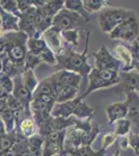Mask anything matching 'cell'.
<instances>
[{"instance_id":"obj_1","label":"cell","mask_w":139,"mask_h":156,"mask_svg":"<svg viewBox=\"0 0 139 156\" xmlns=\"http://www.w3.org/2000/svg\"><path fill=\"white\" fill-rule=\"evenodd\" d=\"M90 37V30L86 32L85 37V47L84 51L79 53L75 50L74 47L69 46L62 53L56 54V66L54 70L55 72L58 71H71L75 72L77 74L81 75L83 82L88 85V75L92 72V68L87 62L89 57L88 54V43Z\"/></svg>"},{"instance_id":"obj_2","label":"cell","mask_w":139,"mask_h":156,"mask_svg":"<svg viewBox=\"0 0 139 156\" xmlns=\"http://www.w3.org/2000/svg\"><path fill=\"white\" fill-rule=\"evenodd\" d=\"M28 36L22 31L6 32L0 37V47L4 49L7 57L17 66L24 69L25 57L28 53L27 48Z\"/></svg>"},{"instance_id":"obj_3","label":"cell","mask_w":139,"mask_h":156,"mask_svg":"<svg viewBox=\"0 0 139 156\" xmlns=\"http://www.w3.org/2000/svg\"><path fill=\"white\" fill-rule=\"evenodd\" d=\"M134 11L123 7H106L102 9L99 15V25L104 34H109L113 29H115L122 22L134 14Z\"/></svg>"},{"instance_id":"obj_4","label":"cell","mask_w":139,"mask_h":156,"mask_svg":"<svg viewBox=\"0 0 139 156\" xmlns=\"http://www.w3.org/2000/svg\"><path fill=\"white\" fill-rule=\"evenodd\" d=\"M139 37V21L135 12L122 22L115 29L109 34L111 40H122L125 42L133 43Z\"/></svg>"},{"instance_id":"obj_5","label":"cell","mask_w":139,"mask_h":156,"mask_svg":"<svg viewBox=\"0 0 139 156\" xmlns=\"http://www.w3.org/2000/svg\"><path fill=\"white\" fill-rule=\"evenodd\" d=\"M88 22L80 15L69 11L67 9H62L53 19V27H55L59 31L70 29L81 28Z\"/></svg>"},{"instance_id":"obj_6","label":"cell","mask_w":139,"mask_h":156,"mask_svg":"<svg viewBox=\"0 0 139 156\" xmlns=\"http://www.w3.org/2000/svg\"><path fill=\"white\" fill-rule=\"evenodd\" d=\"M89 56L95 58V68L99 70H115L120 72L122 62H120L111 52L108 50L105 45L101 46L98 52H92Z\"/></svg>"},{"instance_id":"obj_7","label":"cell","mask_w":139,"mask_h":156,"mask_svg":"<svg viewBox=\"0 0 139 156\" xmlns=\"http://www.w3.org/2000/svg\"><path fill=\"white\" fill-rule=\"evenodd\" d=\"M35 17H36V7L31 6L26 12H22L19 17V29L20 31L26 34L28 37H42L35 29Z\"/></svg>"},{"instance_id":"obj_8","label":"cell","mask_w":139,"mask_h":156,"mask_svg":"<svg viewBox=\"0 0 139 156\" xmlns=\"http://www.w3.org/2000/svg\"><path fill=\"white\" fill-rule=\"evenodd\" d=\"M75 125V117H71L69 119H64V118H55L50 117L47 122L37 127L39 129V133L44 136L47 133L52 131H60V130H65L69 128L73 127Z\"/></svg>"},{"instance_id":"obj_9","label":"cell","mask_w":139,"mask_h":156,"mask_svg":"<svg viewBox=\"0 0 139 156\" xmlns=\"http://www.w3.org/2000/svg\"><path fill=\"white\" fill-rule=\"evenodd\" d=\"M43 37L46 41L48 47L54 52L55 55L62 53L69 47L64 46V41L61 37V31H59L53 26L43 34Z\"/></svg>"},{"instance_id":"obj_10","label":"cell","mask_w":139,"mask_h":156,"mask_svg":"<svg viewBox=\"0 0 139 156\" xmlns=\"http://www.w3.org/2000/svg\"><path fill=\"white\" fill-rule=\"evenodd\" d=\"M84 99H85L84 96L81 95V96H77L75 99L70 100V101L64 103H56L51 112V115L55 118L59 117V118H64V119H69V118L73 117V114H74L78 104Z\"/></svg>"},{"instance_id":"obj_11","label":"cell","mask_w":139,"mask_h":156,"mask_svg":"<svg viewBox=\"0 0 139 156\" xmlns=\"http://www.w3.org/2000/svg\"><path fill=\"white\" fill-rule=\"evenodd\" d=\"M12 80H14V90H12V95H14L19 101H21L22 104L24 105L27 110H30V103L32 101V94L24 87L23 80H22V74L12 78Z\"/></svg>"},{"instance_id":"obj_12","label":"cell","mask_w":139,"mask_h":156,"mask_svg":"<svg viewBox=\"0 0 139 156\" xmlns=\"http://www.w3.org/2000/svg\"><path fill=\"white\" fill-rule=\"evenodd\" d=\"M128 107L127 119L139 128V96L137 92H126V101Z\"/></svg>"},{"instance_id":"obj_13","label":"cell","mask_w":139,"mask_h":156,"mask_svg":"<svg viewBox=\"0 0 139 156\" xmlns=\"http://www.w3.org/2000/svg\"><path fill=\"white\" fill-rule=\"evenodd\" d=\"M106 114H107L108 123L110 125L115 124L117 121L127 119L128 107L125 102H115L106 107Z\"/></svg>"},{"instance_id":"obj_14","label":"cell","mask_w":139,"mask_h":156,"mask_svg":"<svg viewBox=\"0 0 139 156\" xmlns=\"http://www.w3.org/2000/svg\"><path fill=\"white\" fill-rule=\"evenodd\" d=\"M55 79L57 80L61 85H65V87H73L76 89H79L80 84L83 81L81 75L77 74L75 72L71 71H58L53 73Z\"/></svg>"},{"instance_id":"obj_15","label":"cell","mask_w":139,"mask_h":156,"mask_svg":"<svg viewBox=\"0 0 139 156\" xmlns=\"http://www.w3.org/2000/svg\"><path fill=\"white\" fill-rule=\"evenodd\" d=\"M120 83H123L125 92H138L139 90V72L136 70L128 72H120Z\"/></svg>"},{"instance_id":"obj_16","label":"cell","mask_w":139,"mask_h":156,"mask_svg":"<svg viewBox=\"0 0 139 156\" xmlns=\"http://www.w3.org/2000/svg\"><path fill=\"white\" fill-rule=\"evenodd\" d=\"M114 56L122 62V72H128L133 70V62H132V54L130 49L127 48L123 45H117L115 48H113Z\"/></svg>"},{"instance_id":"obj_17","label":"cell","mask_w":139,"mask_h":156,"mask_svg":"<svg viewBox=\"0 0 139 156\" xmlns=\"http://www.w3.org/2000/svg\"><path fill=\"white\" fill-rule=\"evenodd\" d=\"M0 15H1V26L4 32H15L20 31L19 29V18L17 16L9 14L2 9L0 6Z\"/></svg>"},{"instance_id":"obj_18","label":"cell","mask_w":139,"mask_h":156,"mask_svg":"<svg viewBox=\"0 0 139 156\" xmlns=\"http://www.w3.org/2000/svg\"><path fill=\"white\" fill-rule=\"evenodd\" d=\"M107 150L101 148L100 150L96 151L92 148V146H85V147H80V148H69V149H64V155H69V156H105Z\"/></svg>"},{"instance_id":"obj_19","label":"cell","mask_w":139,"mask_h":156,"mask_svg":"<svg viewBox=\"0 0 139 156\" xmlns=\"http://www.w3.org/2000/svg\"><path fill=\"white\" fill-rule=\"evenodd\" d=\"M36 124H35L32 115L24 118L16 126V130L20 132L24 137L29 138L36 133Z\"/></svg>"},{"instance_id":"obj_20","label":"cell","mask_w":139,"mask_h":156,"mask_svg":"<svg viewBox=\"0 0 139 156\" xmlns=\"http://www.w3.org/2000/svg\"><path fill=\"white\" fill-rule=\"evenodd\" d=\"M78 90H79V89H76V87L62 85L61 89L55 95V101H56V103H64L75 99L77 97Z\"/></svg>"},{"instance_id":"obj_21","label":"cell","mask_w":139,"mask_h":156,"mask_svg":"<svg viewBox=\"0 0 139 156\" xmlns=\"http://www.w3.org/2000/svg\"><path fill=\"white\" fill-rule=\"evenodd\" d=\"M28 149L30 152L35 156H42L43 148L45 145V140L40 133H35L31 137L28 138Z\"/></svg>"},{"instance_id":"obj_22","label":"cell","mask_w":139,"mask_h":156,"mask_svg":"<svg viewBox=\"0 0 139 156\" xmlns=\"http://www.w3.org/2000/svg\"><path fill=\"white\" fill-rule=\"evenodd\" d=\"M42 95H48L54 98V90H53V84H52V76L50 75L49 77H46L44 80H42L37 85L36 90L32 94V98L39 97ZM55 99V98H54Z\"/></svg>"},{"instance_id":"obj_23","label":"cell","mask_w":139,"mask_h":156,"mask_svg":"<svg viewBox=\"0 0 139 156\" xmlns=\"http://www.w3.org/2000/svg\"><path fill=\"white\" fill-rule=\"evenodd\" d=\"M64 9L80 15V16L83 17L87 22H89L90 15L87 14L86 11L84 9V6H83V0H65Z\"/></svg>"},{"instance_id":"obj_24","label":"cell","mask_w":139,"mask_h":156,"mask_svg":"<svg viewBox=\"0 0 139 156\" xmlns=\"http://www.w3.org/2000/svg\"><path fill=\"white\" fill-rule=\"evenodd\" d=\"M83 6L87 14L90 15L111 6V2L107 0H83Z\"/></svg>"},{"instance_id":"obj_25","label":"cell","mask_w":139,"mask_h":156,"mask_svg":"<svg viewBox=\"0 0 139 156\" xmlns=\"http://www.w3.org/2000/svg\"><path fill=\"white\" fill-rule=\"evenodd\" d=\"M93 115H95V109L85 102V99L82 100V101L78 104L74 114H73V117L77 118V119H79V120L92 119Z\"/></svg>"},{"instance_id":"obj_26","label":"cell","mask_w":139,"mask_h":156,"mask_svg":"<svg viewBox=\"0 0 139 156\" xmlns=\"http://www.w3.org/2000/svg\"><path fill=\"white\" fill-rule=\"evenodd\" d=\"M27 48H28V51L31 52V53L40 55L47 48H49V47H48V45H47L46 41L44 40V37H37V39H34V37H28V41H27Z\"/></svg>"},{"instance_id":"obj_27","label":"cell","mask_w":139,"mask_h":156,"mask_svg":"<svg viewBox=\"0 0 139 156\" xmlns=\"http://www.w3.org/2000/svg\"><path fill=\"white\" fill-rule=\"evenodd\" d=\"M22 80H23L24 87L31 94H33L34 90H36L37 85L40 83V81L37 80L36 76H35L33 70H25L24 73L22 74Z\"/></svg>"},{"instance_id":"obj_28","label":"cell","mask_w":139,"mask_h":156,"mask_svg":"<svg viewBox=\"0 0 139 156\" xmlns=\"http://www.w3.org/2000/svg\"><path fill=\"white\" fill-rule=\"evenodd\" d=\"M67 132L68 129L60 130V131H52L47 133L43 137L45 140V143H54V144L59 145L62 149H64V142L65 138H67Z\"/></svg>"},{"instance_id":"obj_29","label":"cell","mask_w":139,"mask_h":156,"mask_svg":"<svg viewBox=\"0 0 139 156\" xmlns=\"http://www.w3.org/2000/svg\"><path fill=\"white\" fill-rule=\"evenodd\" d=\"M82 130L77 129L74 126L71 127L70 130L67 132V140L71 144V148H80L82 146V136H83Z\"/></svg>"},{"instance_id":"obj_30","label":"cell","mask_w":139,"mask_h":156,"mask_svg":"<svg viewBox=\"0 0 139 156\" xmlns=\"http://www.w3.org/2000/svg\"><path fill=\"white\" fill-rule=\"evenodd\" d=\"M0 118L5 125L7 133H12L16 130V120H15L14 112L9 107H6L3 112H0Z\"/></svg>"},{"instance_id":"obj_31","label":"cell","mask_w":139,"mask_h":156,"mask_svg":"<svg viewBox=\"0 0 139 156\" xmlns=\"http://www.w3.org/2000/svg\"><path fill=\"white\" fill-rule=\"evenodd\" d=\"M61 37L67 44H70L72 47H77L79 45V37H80V29H70L61 31Z\"/></svg>"},{"instance_id":"obj_32","label":"cell","mask_w":139,"mask_h":156,"mask_svg":"<svg viewBox=\"0 0 139 156\" xmlns=\"http://www.w3.org/2000/svg\"><path fill=\"white\" fill-rule=\"evenodd\" d=\"M101 133V127L98 124H92V127L89 131H84L82 136V146L81 147H85V146H92V144L95 142L97 136Z\"/></svg>"},{"instance_id":"obj_33","label":"cell","mask_w":139,"mask_h":156,"mask_svg":"<svg viewBox=\"0 0 139 156\" xmlns=\"http://www.w3.org/2000/svg\"><path fill=\"white\" fill-rule=\"evenodd\" d=\"M64 149H62L59 145L54 143H45L43 148L42 156H55V155H64Z\"/></svg>"},{"instance_id":"obj_34","label":"cell","mask_w":139,"mask_h":156,"mask_svg":"<svg viewBox=\"0 0 139 156\" xmlns=\"http://www.w3.org/2000/svg\"><path fill=\"white\" fill-rule=\"evenodd\" d=\"M131 126H132V123L128 119H123L117 121L115 123V129H114V133L116 134V136H120V137L126 136L130 132Z\"/></svg>"},{"instance_id":"obj_35","label":"cell","mask_w":139,"mask_h":156,"mask_svg":"<svg viewBox=\"0 0 139 156\" xmlns=\"http://www.w3.org/2000/svg\"><path fill=\"white\" fill-rule=\"evenodd\" d=\"M0 6L2 7V9L14 16H17L18 18L21 16V12L19 11L17 0H0Z\"/></svg>"},{"instance_id":"obj_36","label":"cell","mask_w":139,"mask_h":156,"mask_svg":"<svg viewBox=\"0 0 139 156\" xmlns=\"http://www.w3.org/2000/svg\"><path fill=\"white\" fill-rule=\"evenodd\" d=\"M42 59L40 57V55L33 54L31 52L28 51L26 57H25V62H24V66H25V70H33L39 66L40 64H42Z\"/></svg>"},{"instance_id":"obj_37","label":"cell","mask_w":139,"mask_h":156,"mask_svg":"<svg viewBox=\"0 0 139 156\" xmlns=\"http://www.w3.org/2000/svg\"><path fill=\"white\" fill-rule=\"evenodd\" d=\"M0 85L9 95L12 94L14 90V80L12 77L6 75L5 73H1L0 74Z\"/></svg>"},{"instance_id":"obj_38","label":"cell","mask_w":139,"mask_h":156,"mask_svg":"<svg viewBox=\"0 0 139 156\" xmlns=\"http://www.w3.org/2000/svg\"><path fill=\"white\" fill-rule=\"evenodd\" d=\"M130 51L132 54V62H133V70L139 72V43L138 41H134L131 43L130 46Z\"/></svg>"},{"instance_id":"obj_39","label":"cell","mask_w":139,"mask_h":156,"mask_svg":"<svg viewBox=\"0 0 139 156\" xmlns=\"http://www.w3.org/2000/svg\"><path fill=\"white\" fill-rule=\"evenodd\" d=\"M15 144L14 135L12 133H6V134L0 136V146H1V151H9L12 148Z\"/></svg>"},{"instance_id":"obj_40","label":"cell","mask_w":139,"mask_h":156,"mask_svg":"<svg viewBox=\"0 0 139 156\" xmlns=\"http://www.w3.org/2000/svg\"><path fill=\"white\" fill-rule=\"evenodd\" d=\"M6 104H7V107H9L12 112H18V110L23 109V108H25L24 105L22 104V102L19 101V100H18L17 98L15 97L14 95H12V94L9 95V97H7Z\"/></svg>"},{"instance_id":"obj_41","label":"cell","mask_w":139,"mask_h":156,"mask_svg":"<svg viewBox=\"0 0 139 156\" xmlns=\"http://www.w3.org/2000/svg\"><path fill=\"white\" fill-rule=\"evenodd\" d=\"M40 57L43 62L49 65H56V55L50 48H47L43 53L40 54Z\"/></svg>"},{"instance_id":"obj_42","label":"cell","mask_w":139,"mask_h":156,"mask_svg":"<svg viewBox=\"0 0 139 156\" xmlns=\"http://www.w3.org/2000/svg\"><path fill=\"white\" fill-rule=\"evenodd\" d=\"M129 146L134 150L136 156H139V133L131 132L128 136Z\"/></svg>"},{"instance_id":"obj_43","label":"cell","mask_w":139,"mask_h":156,"mask_svg":"<svg viewBox=\"0 0 139 156\" xmlns=\"http://www.w3.org/2000/svg\"><path fill=\"white\" fill-rule=\"evenodd\" d=\"M116 134L114 132H109L107 134H105L102 138V148L105 150H107V148H109L110 146H112L116 140Z\"/></svg>"},{"instance_id":"obj_44","label":"cell","mask_w":139,"mask_h":156,"mask_svg":"<svg viewBox=\"0 0 139 156\" xmlns=\"http://www.w3.org/2000/svg\"><path fill=\"white\" fill-rule=\"evenodd\" d=\"M17 3H18V7H19V11L22 12H26L27 9H29L32 5L31 3V0H17Z\"/></svg>"},{"instance_id":"obj_45","label":"cell","mask_w":139,"mask_h":156,"mask_svg":"<svg viewBox=\"0 0 139 156\" xmlns=\"http://www.w3.org/2000/svg\"><path fill=\"white\" fill-rule=\"evenodd\" d=\"M120 147L122 148L123 150L128 149V147H129L128 136H122V137H120Z\"/></svg>"},{"instance_id":"obj_46","label":"cell","mask_w":139,"mask_h":156,"mask_svg":"<svg viewBox=\"0 0 139 156\" xmlns=\"http://www.w3.org/2000/svg\"><path fill=\"white\" fill-rule=\"evenodd\" d=\"M6 128H5V125H4L3 121L1 120V118H0V136H2V135L6 134Z\"/></svg>"},{"instance_id":"obj_47","label":"cell","mask_w":139,"mask_h":156,"mask_svg":"<svg viewBox=\"0 0 139 156\" xmlns=\"http://www.w3.org/2000/svg\"><path fill=\"white\" fill-rule=\"evenodd\" d=\"M9 95L7 94V93L1 87V85H0V99L1 100H6L7 99V97H9Z\"/></svg>"},{"instance_id":"obj_48","label":"cell","mask_w":139,"mask_h":156,"mask_svg":"<svg viewBox=\"0 0 139 156\" xmlns=\"http://www.w3.org/2000/svg\"><path fill=\"white\" fill-rule=\"evenodd\" d=\"M6 107H7L6 100H1V99H0V112H3Z\"/></svg>"},{"instance_id":"obj_49","label":"cell","mask_w":139,"mask_h":156,"mask_svg":"<svg viewBox=\"0 0 139 156\" xmlns=\"http://www.w3.org/2000/svg\"><path fill=\"white\" fill-rule=\"evenodd\" d=\"M120 150H118V149H116V150H115V152L113 153V154L111 155V156H120Z\"/></svg>"},{"instance_id":"obj_50","label":"cell","mask_w":139,"mask_h":156,"mask_svg":"<svg viewBox=\"0 0 139 156\" xmlns=\"http://www.w3.org/2000/svg\"><path fill=\"white\" fill-rule=\"evenodd\" d=\"M0 25H1V15H0Z\"/></svg>"},{"instance_id":"obj_51","label":"cell","mask_w":139,"mask_h":156,"mask_svg":"<svg viewBox=\"0 0 139 156\" xmlns=\"http://www.w3.org/2000/svg\"><path fill=\"white\" fill-rule=\"evenodd\" d=\"M137 41H138V43H139V37H138V39H137Z\"/></svg>"},{"instance_id":"obj_52","label":"cell","mask_w":139,"mask_h":156,"mask_svg":"<svg viewBox=\"0 0 139 156\" xmlns=\"http://www.w3.org/2000/svg\"><path fill=\"white\" fill-rule=\"evenodd\" d=\"M0 151H1V146H0Z\"/></svg>"},{"instance_id":"obj_53","label":"cell","mask_w":139,"mask_h":156,"mask_svg":"<svg viewBox=\"0 0 139 156\" xmlns=\"http://www.w3.org/2000/svg\"><path fill=\"white\" fill-rule=\"evenodd\" d=\"M138 93H139V90H138Z\"/></svg>"}]
</instances>
